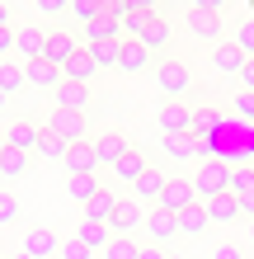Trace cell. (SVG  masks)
<instances>
[{
    "label": "cell",
    "instance_id": "6da1fadb",
    "mask_svg": "<svg viewBox=\"0 0 254 259\" xmlns=\"http://www.w3.org/2000/svg\"><path fill=\"white\" fill-rule=\"evenodd\" d=\"M226 5H231V0H202V5H188V14H184L188 33L217 48V33H221V10H226Z\"/></svg>",
    "mask_w": 254,
    "mask_h": 259
},
{
    "label": "cell",
    "instance_id": "7a4b0ae2",
    "mask_svg": "<svg viewBox=\"0 0 254 259\" xmlns=\"http://www.w3.org/2000/svg\"><path fill=\"white\" fill-rule=\"evenodd\" d=\"M231 179H235V170H226V160L212 156V160H202V165H198L193 184H198V198L207 203V198H217V193H231Z\"/></svg>",
    "mask_w": 254,
    "mask_h": 259
},
{
    "label": "cell",
    "instance_id": "3957f363",
    "mask_svg": "<svg viewBox=\"0 0 254 259\" xmlns=\"http://www.w3.org/2000/svg\"><path fill=\"white\" fill-rule=\"evenodd\" d=\"M188 85H193L188 66H184V62H170V57H165V62H160V71H156V90H160V99H165V104H179V99L188 95Z\"/></svg>",
    "mask_w": 254,
    "mask_h": 259
},
{
    "label": "cell",
    "instance_id": "277c9868",
    "mask_svg": "<svg viewBox=\"0 0 254 259\" xmlns=\"http://www.w3.org/2000/svg\"><path fill=\"white\" fill-rule=\"evenodd\" d=\"M47 42H52V33H47V28L24 24L19 33H14V52L24 57V66H33V62H47Z\"/></svg>",
    "mask_w": 254,
    "mask_h": 259
},
{
    "label": "cell",
    "instance_id": "5b68a950",
    "mask_svg": "<svg viewBox=\"0 0 254 259\" xmlns=\"http://www.w3.org/2000/svg\"><path fill=\"white\" fill-rule=\"evenodd\" d=\"M179 236H184V231H179V217H174V212L151 207V217H146V240H151L156 250H170Z\"/></svg>",
    "mask_w": 254,
    "mask_h": 259
},
{
    "label": "cell",
    "instance_id": "8992f818",
    "mask_svg": "<svg viewBox=\"0 0 254 259\" xmlns=\"http://www.w3.org/2000/svg\"><path fill=\"white\" fill-rule=\"evenodd\" d=\"M193 203H202L198 198V184L193 179H184V175H170V184H165V193H160V203L156 207H165V212H184V207H193Z\"/></svg>",
    "mask_w": 254,
    "mask_h": 259
},
{
    "label": "cell",
    "instance_id": "52a82bcc",
    "mask_svg": "<svg viewBox=\"0 0 254 259\" xmlns=\"http://www.w3.org/2000/svg\"><path fill=\"white\" fill-rule=\"evenodd\" d=\"M19 254H28V259H62V236L47 231V226H33V231H24Z\"/></svg>",
    "mask_w": 254,
    "mask_h": 259
},
{
    "label": "cell",
    "instance_id": "ba28073f",
    "mask_svg": "<svg viewBox=\"0 0 254 259\" xmlns=\"http://www.w3.org/2000/svg\"><path fill=\"white\" fill-rule=\"evenodd\" d=\"M47 127H52L57 137H62L66 146H76V142H89V113H66V109H52Z\"/></svg>",
    "mask_w": 254,
    "mask_h": 259
},
{
    "label": "cell",
    "instance_id": "9c48e42d",
    "mask_svg": "<svg viewBox=\"0 0 254 259\" xmlns=\"http://www.w3.org/2000/svg\"><path fill=\"white\" fill-rule=\"evenodd\" d=\"M146 217H151V207L141 198H123L109 226H113V236H132V231H146Z\"/></svg>",
    "mask_w": 254,
    "mask_h": 259
},
{
    "label": "cell",
    "instance_id": "30bf717a",
    "mask_svg": "<svg viewBox=\"0 0 254 259\" xmlns=\"http://www.w3.org/2000/svg\"><path fill=\"white\" fill-rule=\"evenodd\" d=\"M165 156L170 160H212V142H202V137L193 132H179V137H165Z\"/></svg>",
    "mask_w": 254,
    "mask_h": 259
},
{
    "label": "cell",
    "instance_id": "8fae6325",
    "mask_svg": "<svg viewBox=\"0 0 254 259\" xmlns=\"http://www.w3.org/2000/svg\"><path fill=\"white\" fill-rule=\"evenodd\" d=\"M42 123H33V118H14V123L5 127V146H14V151H28V156H33L38 151V142H42Z\"/></svg>",
    "mask_w": 254,
    "mask_h": 259
},
{
    "label": "cell",
    "instance_id": "7c38bea8",
    "mask_svg": "<svg viewBox=\"0 0 254 259\" xmlns=\"http://www.w3.org/2000/svg\"><path fill=\"white\" fill-rule=\"evenodd\" d=\"M66 175H99L104 170V160H99V151H94V142H76L66 151Z\"/></svg>",
    "mask_w": 254,
    "mask_h": 259
},
{
    "label": "cell",
    "instance_id": "4fadbf2b",
    "mask_svg": "<svg viewBox=\"0 0 254 259\" xmlns=\"http://www.w3.org/2000/svg\"><path fill=\"white\" fill-rule=\"evenodd\" d=\"M212 66H217L221 75H240V71L249 66V57H245L240 42H217V48H212Z\"/></svg>",
    "mask_w": 254,
    "mask_h": 259
},
{
    "label": "cell",
    "instance_id": "5bb4252c",
    "mask_svg": "<svg viewBox=\"0 0 254 259\" xmlns=\"http://www.w3.org/2000/svg\"><path fill=\"white\" fill-rule=\"evenodd\" d=\"M57 109H66V113H89V85L80 80H62V90L52 95Z\"/></svg>",
    "mask_w": 254,
    "mask_h": 259
},
{
    "label": "cell",
    "instance_id": "9a60e30c",
    "mask_svg": "<svg viewBox=\"0 0 254 259\" xmlns=\"http://www.w3.org/2000/svg\"><path fill=\"white\" fill-rule=\"evenodd\" d=\"M207 217H212V226H231V222H240L245 212H240V198L235 193H217V198H207Z\"/></svg>",
    "mask_w": 254,
    "mask_h": 259
},
{
    "label": "cell",
    "instance_id": "2e32d148",
    "mask_svg": "<svg viewBox=\"0 0 254 259\" xmlns=\"http://www.w3.org/2000/svg\"><path fill=\"white\" fill-rule=\"evenodd\" d=\"M146 170H151V165H146V156H141V151H127V156L113 165V179H118L123 189H137V179H141Z\"/></svg>",
    "mask_w": 254,
    "mask_h": 259
},
{
    "label": "cell",
    "instance_id": "e0dca14e",
    "mask_svg": "<svg viewBox=\"0 0 254 259\" xmlns=\"http://www.w3.org/2000/svg\"><path fill=\"white\" fill-rule=\"evenodd\" d=\"M160 132H165V137L193 132V109H184V104H165V109H160Z\"/></svg>",
    "mask_w": 254,
    "mask_h": 259
},
{
    "label": "cell",
    "instance_id": "ac0fdd59",
    "mask_svg": "<svg viewBox=\"0 0 254 259\" xmlns=\"http://www.w3.org/2000/svg\"><path fill=\"white\" fill-rule=\"evenodd\" d=\"M179 231H184V236H193V240H202L207 231H212V217H207V207H202V203L184 207V212H179Z\"/></svg>",
    "mask_w": 254,
    "mask_h": 259
},
{
    "label": "cell",
    "instance_id": "d6986e66",
    "mask_svg": "<svg viewBox=\"0 0 254 259\" xmlns=\"http://www.w3.org/2000/svg\"><path fill=\"white\" fill-rule=\"evenodd\" d=\"M28 71V85H38V90H62V80H66V71L62 66H52V62H33V66H24Z\"/></svg>",
    "mask_w": 254,
    "mask_h": 259
},
{
    "label": "cell",
    "instance_id": "ffe728a7",
    "mask_svg": "<svg viewBox=\"0 0 254 259\" xmlns=\"http://www.w3.org/2000/svg\"><path fill=\"white\" fill-rule=\"evenodd\" d=\"M28 165H33V156H28V151H14V146H0V179H5V184H14V179H19Z\"/></svg>",
    "mask_w": 254,
    "mask_h": 259
},
{
    "label": "cell",
    "instance_id": "44dd1931",
    "mask_svg": "<svg viewBox=\"0 0 254 259\" xmlns=\"http://www.w3.org/2000/svg\"><path fill=\"white\" fill-rule=\"evenodd\" d=\"M118 203H123V193L104 189L94 203H85V222H104V226H109V222H113V212H118Z\"/></svg>",
    "mask_w": 254,
    "mask_h": 259
},
{
    "label": "cell",
    "instance_id": "7402d4cb",
    "mask_svg": "<svg viewBox=\"0 0 254 259\" xmlns=\"http://www.w3.org/2000/svg\"><path fill=\"white\" fill-rule=\"evenodd\" d=\"M76 236L85 240L89 250H99V254H104V250L113 245V226H104V222H85V217H80V226H76Z\"/></svg>",
    "mask_w": 254,
    "mask_h": 259
},
{
    "label": "cell",
    "instance_id": "603a6c76",
    "mask_svg": "<svg viewBox=\"0 0 254 259\" xmlns=\"http://www.w3.org/2000/svg\"><path fill=\"white\" fill-rule=\"evenodd\" d=\"M94 75H99V62H94V52H89V48H80V52L66 62V80H80V85H89Z\"/></svg>",
    "mask_w": 254,
    "mask_h": 259
},
{
    "label": "cell",
    "instance_id": "cb8c5ba5",
    "mask_svg": "<svg viewBox=\"0 0 254 259\" xmlns=\"http://www.w3.org/2000/svg\"><path fill=\"white\" fill-rule=\"evenodd\" d=\"M94 151H99V160H104V165H109V170H113V165L123 160V156H127L132 146H127V142H123V137H118V132H104V137H94Z\"/></svg>",
    "mask_w": 254,
    "mask_h": 259
},
{
    "label": "cell",
    "instance_id": "d4e9b609",
    "mask_svg": "<svg viewBox=\"0 0 254 259\" xmlns=\"http://www.w3.org/2000/svg\"><path fill=\"white\" fill-rule=\"evenodd\" d=\"M165 184H170V179H165V175H160L156 165H151V170H146V175L137 179V189H132V198H141V203H160V193H165Z\"/></svg>",
    "mask_w": 254,
    "mask_h": 259
},
{
    "label": "cell",
    "instance_id": "484cf974",
    "mask_svg": "<svg viewBox=\"0 0 254 259\" xmlns=\"http://www.w3.org/2000/svg\"><path fill=\"white\" fill-rule=\"evenodd\" d=\"M66 193L76 198V203H94V198L104 193L94 175H66Z\"/></svg>",
    "mask_w": 254,
    "mask_h": 259
},
{
    "label": "cell",
    "instance_id": "4316f807",
    "mask_svg": "<svg viewBox=\"0 0 254 259\" xmlns=\"http://www.w3.org/2000/svg\"><path fill=\"white\" fill-rule=\"evenodd\" d=\"M151 48H146V42H132V38H123V71L132 75V71H146L151 66Z\"/></svg>",
    "mask_w": 254,
    "mask_h": 259
},
{
    "label": "cell",
    "instance_id": "83f0119b",
    "mask_svg": "<svg viewBox=\"0 0 254 259\" xmlns=\"http://www.w3.org/2000/svg\"><path fill=\"white\" fill-rule=\"evenodd\" d=\"M24 85H28V71H24V66H14V62L0 66V95H5V99H14Z\"/></svg>",
    "mask_w": 254,
    "mask_h": 259
},
{
    "label": "cell",
    "instance_id": "f1b7e54d",
    "mask_svg": "<svg viewBox=\"0 0 254 259\" xmlns=\"http://www.w3.org/2000/svg\"><path fill=\"white\" fill-rule=\"evenodd\" d=\"M141 42H146L151 52H165V48H170V19H165V14H156V19H151V28L141 33Z\"/></svg>",
    "mask_w": 254,
    "mask_h": 259
},
{
    "label": "cell",
    "instance_id": "f546056e",
    "mask_svg": "<svg viewBox=\"0 0 254 259\" xmlns=\"http://www.w3.org/2000/svg\"><path fill=\"white\" fill-rule=\"evenodd\" d=\"M141 250L146 245H141L137 236H113V245L104 250V259H141Z\"/></svg>",
    "mask_w": 254,
    "mask_h": 259
},
{
    "label": "cell",
    "instance_id": "4dcf8cb0",
    "mask_svg": "<svg viewBox=\"0 0 254 259\" xmlns=\"http://www.w3.org/2000/svg\"><path fill=\"white\" fill-rule=\"evenodd\" d=\"M89 52H94L99 71H104V66H118V71H123V38H113V42H94Z\"/></svg>",
    "mask_w": 254,
    "mask_h": 259
},
{
    "label": "cell",
    "instance_id": "1f68e13d",
    "mask_svg": "<svg viewBox=\"0 0 254 259\" xmlns=\"http://www.w3.org/2000/svg\"><path fill=\"white\" fill-rule=\"evenodd\" d=\"M66 151H71V146H66L62 137H57V132L47 127V132H42V142H38V151H33V156H42V160H66Z\"/></svg>",
    "mask_w": 254,
    "mask_h": 259
},
{
    "label": "cell",
    "instance_id": "d6a6232c",
    "mask_svg": "<svg viewBox=\"0 0 254 259\" xmlns=\"http://www.w3.org/2000/svg\"><path fill=\"white\" fill-rule=\"evenodd\" d=\"M217 123H221V113H217V109H198V113H193V137H202V142H212Z\"/></svg>",
    "mask_w": 254,
    "mask_h": 259
},
{
    "label": "cell",
    "instance_id": "836d02e7",
    "mask_svg": "<svg viewBox=\"0 0 254 259\" xmlns=\"http://www.w3.org/2000/svg\"><path fill=\"white\" fill-rule=\"evenodd\" d=\"M231 193H235V198L254 193V170H249V165H240V170H235V179H231Z\"/></svg>",
    "mask_w": 254,
    "mask_h": 259
},
{
    "label": "cell",
    "instance_id": "e575fe53",
    "mask_svg": "<svg viewBox=\"0 0 254 259\" xmlns=\"http://www.w3.org/2000/svg\"><path fill=\"white\" fill-rule=\"evenodd\" d=\"M14 222H19V198L0 193V226H14Z\"/></svg>",
    "mask_w": 254,
    "mask_h": 259
},
{
    "label": "cell",
    "instance_id": "d590c367",
    "mask_svg": "<svg viewBox=\"0 0 254 259\" xmlns=\"http://www.w3.org/2000/svg\"><path fill=\"white\" fill-rule=\"evenodd\" d=\"M231 109L240 113V118H249V123H254V95H249V90H235V95H231Z\"/></svg>",
    "mask_w": 254,
    "mask_h": 259
},
{
    "label": "cell",
    "instance_id": "8d00e7d4",
    "mask_svg": "<svg viewBox=\"0 0 254 259\" xmlns=\"http://www.w3.org/2000/svg\"><path fill=\"white\" fill-rule=\"evenodd\" d=\"M89 254H94V250H89V245H85L80 236H71V240H62V259H89Z\"/></svg>",
    "mask_w": 254,
    "mask_h": 259
},
{
    "label": "cell",
    "instance_id": "74e56055",
    "mask_svg": "<svg viewBox=\"0 0 254 259\" xmlns=\"http://www.w3.org/2000/svg\"><path fill=\"white\" fill-rule=\"evenodd\" d=\"M235 42H240V48H245V57L254 62V19H249V24H240V33H235Z\"/></svg>",
    "mask_w": 254,
    "mask_h": 259
},
{
    "label": "cell",
    "instance_id": "f35d334b",
    "mask_svg": "<svg viewBox=\"0 0 254 259\" xmlns=\"http://www.w3.org/2000/svg\"><path fill=\"white\" fill-rule=\"evenodd\" d=\"M212 259H245V250L235 245V240H221V245L212 250Z\"/></svg>",
    "mask_w": 254,
    "mask_h": 259
},
{
    "label": "cell",
    "instance_id": "ab89813d",
    "mask_svg": "<svg viewBox=\"0 0 254 259\" xmlns=\"http://www.w3.org/2000/svg\"><path fill=\"white\" fill-rule=\"evenodd\" d=\"M38 10L42 14H62V10H71V0H38Z\"/></svg>",
    "mask_w": 254,
    "mask_h": 259
},
{
    "label": "cell",
    "instance_id": "60d3db41",
    "mask_svg": "<svg viewBox=\"0 0 254 259\" xmlns=\"http://www.w3.org/2000/svg\"><path fill=\"white\" fill-rule=\"evenodd\" d=\"M240 90H249V95H254V62L240 71Z\"/></svg>",
    "mask_w": 254,
    "mask_h": 259
},
{
    "label": "cell",
    "instance_id": "b9f144b4",
    "mask_svg": "<svg viewBox=\"0 0 254 259\" xmlns=\"http://www.w3.org/2000/svg\"><path fill=\"white\" fill-rule=\"evenodd\" d=\"M240 212H245V222H254V193H245V198H240Z\"/></svg>",
    "mask_w": 254,
    "mask_h": 259
},
{
    "label": "cell",
    "instance_id": "7bdbcfd3",
    "mask_svg": "<svg viewBox=\"0 0 254 259\" xmlns=\"http://www.w3.org/2000/svg\"><path fill=\"white\" fill-rule=\"evenodd\" d=\"M141 259H170V250H156V245H146V250H141Z\"/></svg>",
    "mask_w": 254,
    "mask_h": 259
},
{
    "label": "cell",
    "instance_id": "ee69618b",
    "mask_svg": "<svg viewBox=\"0 0 254 259\" xmlns=\"http://www.w3.org/2000/svg\"><path fill=\"white\" fill-rule=\"evenodd\" d=\"M245 245L254 250V222H245Z\"/></svg>",
    "mask_w": 254,
    "mask_h": 259
},
{
    "label": "cell",
    "instance_id": "f6af8a7d",
    "mask_svg": "<svg viewBox=\"0 0 254 259\" xmlns=\"http://www.w3.org/2000/svg\"><path fill=\"white\" fill-rule=\"evenodd\" d=\"M5 259H10V254H5ZM14 259H28V254H14Z\"/></svg>",
    "mask_w": 254,
    "mask_h": 259
},
{
    "label": "cell",
    "instance_id": "bcb514c9",
    "mask_svg": "<svg viewBox=\"0 0 254 259\" xmlns=\"http://www.w3.org/2000/svg\"><path fill=\"white\" fill-rule=\"evenodd\" d=\"M249 170H254V165H249Z\"/></svg>",
    "mask_w": 254,
    "mask_h": 259
}]
</instances>
